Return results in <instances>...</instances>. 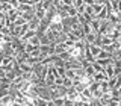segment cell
Instances as JSON below:
<instances>
[{"instance_id": "ee69618b", "label": "cell", "mask_w": 121, "mask_h": 106, "mask_svg": "<svg viewBox=\"0 0 121 106\" xmlns=\"http://www.w3.org/2000/svg\"><path fill=\"white\" fill-rule=\"evenodd\" d=\"M74 106H83V100H80V98H79V100H76L74 102Z\"/></svg>"}, {"instance_id": "816d5d0a", "label": "cell", "mask_w": 121, "mask_h": 106, "mask_svg": "<svg viewBox=\"0 0 121 106\" xmlns=\"http://www.w3.org/2000/svg\"><path fill=\"white\" fill-rule=\"evenodd\" d=\"M106 106H108V105H106Z\"/></svg>"}, {"instance_id": "f1b7e54d", "label": "cell", "mask_w": 121, "mask_h": 106, "mask_svg": "<svg viewBox=\"0 0 121 106\" xmlns=\"http://www.w3.org/2000/svg\"><path fill=\"white\" fill-rule=\"evenodd\" d=\"M92 8H94V12H95V15L98 14V12H101V11H103V8H104V5H101V3H94L92 5Z\"/></svg>"}, {"instance_id": "8992f818", "label": "cell", "mask_w": 121, "mask_h": 106, "mask_svg": "<svg viewBox=\"0 0 121 106\" xmlns=\"http://www.w3.org/2000/svg\"><path fill=\"white\" fill-rule=\"evenodd\" d=\"M91 29H92L94 33H98V30H100V26H101V20H98V18H92V21L89 23Z\"/></svg>"}, {"instance_id": "b9f144b4", "label": "cell", "mask_w": 121, "mask_h": 106, "mask_svg": "<svg viewBox=\"0 0 121 106\" xmlns=\"http://www.w3.org/2000/svg\"><path fill=\"white\" fill-rule=\"evenodd\" d=\"M65 106H74V102H73V100H68V98H65Z\"/></svg>"}, {"instance_id": "7402d4cb", "label": "cell", "mask_w": 121, "mask_h": 106, "mask_svg": "<svg viewBox=\"0 0 121 106\" xmlns=\"http://www.w3.org/2000/svg\"><path fill=\"white\" fill-rule=\"evenodd\" d=\"M35 106H48V100H44V98H41V97H38L35 98Z\"/></svg>"}, {"instance_id": "d6986e66", "label": "cell", "mask_w": 121, "mask_h": 106, "mask_svg": "<svg viewBox=\"0 0 121 106\" xmlns=\"http://www.w3.org/2000/svg\"><path fill=\"white\" fill-rule=\"evenodd\" d=\"M104 73L108 74V77H113V76H115V70H113V65H112V64L104 67Z\"/></svg>"}, {"instance_id": "4dcf8cb0", "label": "cell", "mask_w": 121, "mask_h": 106, "mask_svg": "<svg viewBox=\"0 0 121 106\" xmlns=\"http://www.w3.org/2000/svg\"><path fill=\"white\" fill-rule=\"evenodd\" d=\"M88 88H89V91H91V93H92V94H94V93H95V91H97L98 88H100V83H98V82H95V80H94V82H92V83H91V85L88 86Z\"/></svg>"}, {"instance_id": "1f68e13d", "label": "cell", "mask_w": 121, "mask_h": 106, "mask_svg": "<svg viewBox=\"0 0 121 106\" xmlns=\"http://www.w3.org/2000/svg\"><path fill=\"white\" fill-rule=\"evenodd\" d=\"M64 86H67V88H71V86H74L73 85V79H70V77H64V83H62Z\"/></svg>"}, {"instance_id": "681fc988", "label": "cell", "mask_w": 121, "mask_h": 106, "mask_svg": "<svg viewBox=\"0 0 121 106\" xmlns=\"http://www.w3.org/2000/svg\"><path fill=\"white\" fill-rule=\"evenodd\" d=\"M76 2H77V0H71V3H73V5H74V3H76Z\"/></svg>"}, {"instance_id": "4316f807", "label": "cell", "mask_w": 121, "mask_h": 106, "mask_svg": "<svg viewBox=\"0 0 121 106\" xmlns=\"http://www.w3.org/2000/svg\"><path fill=\"white\" fill-rule=\"evenodd\" d=\"M108 20L112 23V24H117V23H118V15H117L115 12H112V14H109L108 15Z\"/></svg>"}, {"instance_id": "7dc6e473", "label": "cell", "mask_w": 121, "mask_h": 106, "mask_svg": "<svg viewBox=\"0 0 121 106\" xmlns=\"http://www.w3.org/2000/svg\"><path fill=\"white\" fill-rule=\"evenodd\" d=\"M48 106H56V105H55V102L52 100V102H48Z\"/></svg>"}, {"instance_id": "d6a6232c", "label": "cell", "mask_w": 121, "mask_h": 106, "mask_svg": "<svg viewBox=\"0 0 121 106\" xmlns=\"http://www.w3.org/2000/svg\"><path fill=\"white\" fill-rule=\"evenodd\" d=\"M94 67V70H95V73H98V71H104V67H101L100 64H97V61H94V62H91Z\"/></svg>"}, {"instance_id": "4fadbf2b", "label": "cell", "mask_w": 121, "mask_h": 106, "mask_svg": "<svg viewBox=\"0 0 121 106\" xmlns=\"http://www.w3.org/2000/svg\"><path fill=\"white\" fill-rule=\"evenodd\" d=\"M67 12H68L70 17H77V15H79V11H77V8H76L74 5L67 6Z\"/></svg>"}, {"instance_id": "83f0119b", "label": "cell", "mask_w": 121, "mask_h": 106, "mask_svg": "<svg viewBox=\"0 0 121 106\" xmlns=\"http://www.w3.org/2000/svg\"><path fill=\"white\" fill-rule=\"evenodd\" d=\"M55 76H52V74H47V77H45V83H47V86H53L55 85Z\"/></svg>"}, {"instance_id": "8fae6325", "label": "cell", "mask_w": 121, "mask_h": 106, "mask_svg": "<svg viewBox=\"0 0 121 106\" xmlns=\"http://www.w3.org/2000/svg\"><path fill=\"white\" fill-rule=\"evenodd\" d=\"M35 17H36V15H35V9H33V11H29V12H24V14H23V18H24V20L27 21V23H30V21H32V20H33V18H35Z\"/></svg>"}, {"instance_id": "277c9868", "label": "cell", "mask_w": 121, "mask_h": 106, "mask_svg": "<svg viewBox=\"0 0 121 106\" xmlns=\"http://www.w3.org/2000/svg\"><path fill=\"white\" fill-rule=\"evenodd\" d=\"M82 53H83V56H85L86 61H89V62H94V61H95V56H94L92 53H91V50H89V45H86V47L82 50Z\"/></svg>"}, {"instance_id": "7c38bea8", "label": "cell", "mask_w": 121, "mask_h": 106, "mask_svg": "<svg viewBox=\"0 0 121 106\" xmlns=\"http://www.w3.org/2000/svg\"><path fill=\"white\" fill-rule=\"evenodd\" d=\"M20 67H21L23 73H33V65H30V64H27V62L20 64Z\"/></svg>"}, {"instance_id": "f907efd6", "label": "cell", "mask_w": 121, "mask_h": 106, "mask_svg": "<svg viewBox=\"0 0 121 106\" xmlns=\"http://www.w3.org/2000/svg\"><path fill=\"white\" fill-rule=\"evenodd\" d=\"M62 106H65V105H62Z\"/></svg>"}, {"instance_id": "3957f363", "label": "cell", "mask_w": 121, "mask_h": 106, "mask_svg": "<svg viewBox=\"0 0 121 106\" xmlns=\"http://www.w3.org/2000/svg\"><path fill=\"white\" fill-rule=\"evenodd\" d=\"M97 35L98 33H94V32H91V33H88V35H85V43H86V45H91V44H95L97 43Z\"/></svg>"}, {"instance_id": "8d00e7d4", "label": "cell", "mask_w": 121, "mask_h": 106, "mask_svg": "<svg viewBox=\"0 0 121 106\" xmlns=\"http://www.w3.org/2000/svg\"><path fill=\"white\" fill-rule=\"evenodd\" d=\"M65 77L74 79V77H76V70H67V73H65Z\"/></svg>"}, {"instance_id": "cb8c5ba5", "label": "cell", "mask_w": 121, "mask_h": 106, "mask_svg": "<svg viewBox=\"0 0 121 106\" xmlns=\"http://www.w3.org/2000/svg\"><path fill=\"white\" fill-rule=\"evenodd\" d=\"M109 58H112V55L109 52H104V50H101L97 56V59H109Z\"/></svg>"}, {"instance_id": "bcb514c9", "label": "cell", "mask_w": 121, "mask_h": 106, "mask_svg": "<svg viewBox=\"0 0 121 106\" xmlns=\"http://www.w3.org/2000/svg\"><path fill=\"white\" fill-rule=\"evenodd\" d=\"M39 3H43V0H33V5H39Z\"/></svg>"}, {"instance_id": "ba28073f", "label": "cell", "mask_w": 121, "mask_h": 106, "mask_svg": "<svg viewBox=\"0 0 121 106\" xmlns=\"http://www.w3.org/2000/svg\"><path fill=\"white\" fill-rule=\"evenodd\" d=\"M18 11H20L21 14L29 12V11H33V5H29V3H20V6H18Z\"/></svg>"}, {"instance_id": "5b68a950", "label": "cell", "mask_w": 121, "mask_h": 106, "mask_svg": "<svg viewBox=\"0 0 121 106\" xmlns=\"http://www.w3.org/2000/svg\"><path fill=\"white\" fill-rule=\"evenodd\" d=\"M94 80L95 82H106V80H109V77H108V74L104 73V71H98V73L94 74Z\"/></svg>"}, {"instance_id": "7bdbcfd3", "label": "cell", "mask_w": 121, "mask_h": 106, "mask_svg": "<svg viewBox=\"0 0 121 106\" xmlns=\"http://www.w3.org/2000/svg\"><path fill=\"white\" fill-rule=\"evenodd\" d=\"M60 2H62L65 6H71V5H73V3H71V0H60Z\"/></svg>"}, {"instance_id": "6da1fadb", "label": "cell", "mask_w": 121, "mask_h": 106, "mask_svg": "<svg viewBox=\"0 0 121 106\" xmlns=\"http://www.w3.org/2000/svg\"><path fill=\"white\" fill-rule=\"evenodd\" d=\"M35 91H36L38 97L44 98V100L52 102V91H50V86H36V85H35Z\"/></svg>"}, {"instance_id": "9c48e42d", "label": "cell", "mask_w": 121, "mask_h": 106, "mask_svg": "<svg viewBox=\"0 0 121 106\" xmlns=\"http://www.w3.org/2000/svg\"><path fill=\"white\" fill-rule=\"evenodd\" d=\"M80 96H82V100H92L94 96H92V93L89 91V88H85L80 93Z\"/></svg>"}, {"instance_id": "603a6c76", "label": "cell", "mask_w": 121, "mask_h": 106, "mask_svg": "<svg viewBox=\"0 0 121 106\" xmlns=\"http://www.w3.org/2000/svg\"><path fill=\"white\" fill-rule=\"evenodd\" d=\"M14 35H2L0 33V40H2V43H12L14 41Z\"/></svg>"}, {"instance_id": "484cf974", "label": "cell", "mask_w": 121, "mask_h": 106, "mask_svg": "<svg viewBox=\"0 0 121 106\" xmlns=\"http://www.w3.org/2000/svg\"><path fill=\"white\" fill-rule=\"evenodd\" d=\"M120 103H121V98H118V97H112L111 100H109L108 106H120Z\"/></svg>"}, {"instance_id": "f35d334b", "label": "cell", "mask_w": 121, "mask_h": 106, "mask_svg": "<svg viewBox=\"0 0 121 106\" xmlns=\"http://www.w3.org/2000/svg\"><path fill=\"white\" fill-rule=\"evenodd\" d=\"M62 83H64V77H56L55 79V85H62Z\"/></svg>"}, {"instance_id": "e0dca14e", "label": "cell", "mask_w": 121, "mask_h": 106, "mask_svg": "<svg viewBox=\"0 0 121 106\" xmlns=\"http://www.w3.org/2000/svg\"><path fill=\"white\" fill-rule=\"evenodd\" d=\"M89 50H91V53H92V55L95 56V59H97L98 53L101 52V47H100V45H95V44H91V45H89Z\"/></svg>"}, {"instance_id": "9a60e30c", "label": "cell", "mask_w": 121, "mask_h": 106, "mask_svg": "<svg viewBox=\"0 0 121 106\" xmlns=\"http://www.w3.org/2000/svg\"><path fill=\"white\" fill-rule=\"evenodd\" d=\"M111 98H112V94H111V93H104L103 96L100 97V102H101V105H103V106H106V105L109 103V100H111Z\"/></svg>"}, {"instance_id": "30bf717a", "label": "cell", "mask_w": 121, "mask_h": 106, "mask_svg": "<svg viewBox=\"0 0 121 106\" xmlns=\"http://www.w3.org/2000/svg\"><path fill=\"white\" fill-rule=\"evenodd\" d=\"M35 35H36V30H32V29H29L27 32L24 33V36L21 38V40H23V43H27V41L30 40V38H32V36H35Z\"/></svg>"}, {"instance_id": "ffe728a7", "label": "cell", "mask_w": 121, "mask_h": 106, "mask_svg": "<svg viewBox=\"0 0 121 106\" xmlns=\"http://www.w3.org/2000/svg\"><path fill=\"white\" fill-rule=\"evenodd\" d=\"M85 73H86V76H89V77H94V74H95V70H94L92 64H89L88 67H85Z\"/></svg>"}, {"instance_id": "ac0fdd59", "label": "cell", "mask_w": 121, "mask_h": 106, "mask_svg": "<svg viewBox=\"0 0 121 106\" xmlns=\"http://www.w3.org/2000/svg\"><path fill=\"white\" fill-rule=\"evenodd\" d=\"M39 24H41V20H39V18H36V17H35V18H33L32 21L29 23V27L32 29V30H36L38 27H39Z\"/></svg>"}, {"instance_id": "d590c367", "label": "cell", "mask_w": 121, "mask_h": 106, "mask_svg": "<svg viewBox=\"0 0 121 106\" xmlns=\"http://www.w3.org/2000/svg\"><path fill=\"white\" fill-rule=\"evenodd\" d=\"M82 30H83V33H85V35H88V33L92 32V29H91L89 24H83V26H82Z\"/></svg>"}, {"instance_id": "74e56055", "label": "cell", "mask_w": 121, "mask_h": 106, "mask_svg": "<svg viewBox=\"0 0 121 106\" xmlns=\"http://www.w3.org/2000/svg\"><path fill=\"white\" fill-rule=\"evenodd\" d=\"M92 96H94V98H100L101 96H103V91H101L100 88H98V89L95 91V93H94V94H92Z\"/></svg>"}, {"instance_id": "7a4b0ae2", "label": "cell", "mask_w": 121, "mask_h": 106, "mask_svg": "<svg viewBox=\"0 0 121 106\" xmlns=\"http://www.w3.org/2000/svg\"><path fill=\"white\" fill-rule=\"evenodd\" d=\"M30 27H29V23H26V24H23V26H15V27L12 29V35L15 38H23L24 36V33L27 32Z\"/></svg>"}, {"instance_id": "60d3db41", "label": "cell", "mask_w": 121, "mask_h": 106, "mask_svg": "<svg viewBox=\"0 0 121 106\" xmlns=\"http://www.w3.org/2000/svg\"><path fill=\"white\" fill-rule=\"evenodd\" d=\"M65 44L68 45V47H74V44H76V43H74V41H71V40H67V41H65Z\"/></svg>"}, {"instance_id": "c3c4849f", "label": "cell", "mask_w": 121, "mask_h": 106, "mask_svg": "<svg viewBox=\"0 0 121 106\" xmlns=\"http://www.w3.org/2000/svg\"><path fill=\"white\" fill-rule=\"evenodd\" d=\"M0 106H11V105H5V103H0Z\"/></svg>"}, {"instance_id": "d4e9b609", "label": "cell", "mask_w": 121, "mask_h": 106, "mask_svg": "<svg viewBox=\"0 0 121 106\" xmlns=\"http://www.w3.org/2000/svg\"><path fill=\"white\" fill-rule=\"evenodd\" d=\"M0 33L2 35H12V29L9 26H3V27H0Z\"/></svg>"}, {"instance_id": "44dd1931", "label": "cell", "mask_w": 121, "mask_h": 106, "mask_svg": "<svg viewBox=\"0 0 121 106\" xmlns=\"http://www.w3.org/2000/svg\"><path fill=\"white\" fill-rule=\"evenodd\" d=\"M100 89L101 91H103V94L104 93H111V86H109V83H108V80H106V82H100Z\"/></svg>"}, {"instance_id": "f6af8a7d", "label": "cell", "mask_w": 121, "mask_h": 106, "mask_svg": "<svg viewBox=\"0 0 121 106\" xmlns=\"http://www.w3.org/2000/svg\"><path fill=\"white\" fill-rule=\"evenodd\" d=\"M95 0H85V5H94Z\"/></svg>"}, {"instance_id": "5bb4252c", "label": "cell", "mask_w": 121, "mask_h": 106, "mask_svg": "<svg viewBox=\"0 0 121 106\" xmlns=\"http://www.w3.org/2000/svg\"><path fill=\"white\" fill-rule=\"evenodd\" d=\"M11 9H14V6L11 5V3H0V12H5V14H8Z\"/></svg>"}, {"instance_id": "f546056e", "label": "cell", "mask_w": 121, "mask_h": 106, "mask_svg": "<svg viewBox=\"0 0 121 106\" xmlns=\"http://www.w3.org/2000/svg\"><path fill=\"white\" fill-rule=\"evenodd\" d=\"M55 67H65V61L64 59H60L59 58V55L56 56V59H55V64H53Z\"/></svg>"}, {"instance_id": "2e32d148", "label": "cell", "mask_w": 121, "mask_h": 106, "mask_svg": "<svg viewBox=\"0 0 121 106\" xmlns=\"http://www.w3.org/2000/svg\"><path fill=\"white\" fill-rule=\"evenodd\" d=\"M12 102H14V97L11 96V94L0 97V103H5V105H12Z\"/></svg>"}, {"instance_id": "e575fe53", "label": "cell", "mask_w": 121, "mask_h": 106, "mask_svg": "<svg viewBox=\"0 0 121 106\" xmlns=\"http://www.w3.org/2000/svg\"><path fill=\"white\" fill-rule=\"evenodd\" d=\"M108 83H109V86H111V89H113V88H115V85H117V76H113V77H109Z\"/></svg>"}, {"instance_id": "ab89813d", "label": "cell", "mask_w": 121, "mask_h": 106, "mask_svg": "<svg viewBox=\"0 0 121 106\" xmlns=\"http://www.w3.org/2000/svg\"><path fill=\"white\" fill-rule=\"evenodd\" d=\"M115 88H121V74L117 76V85H115Z\"/></svg>"}, {"instance_id": "52a82bcc", "label": "cell", "mask_w": 121, "mask_h": 106, "mask_svg": "<svg viewBox=\"0 0 121 106\" xmlns=\"http://www.w3.org/2000/svg\"><path fill=\"white\" fill-rule=\"evenodd\" d=\"M68 45L65 44V43H58L56 44V55H60V53H65V52H68Z\"/></svg>"}, {"instance_id": "836d02e7", "label": "cell", "mask_w": 121, "mask_h": 106, "mask_svg": "<svg viewBox=\"0 0 121 106\" xmlns=\"http://www.w3.org/2000/svg\"><path fill=\"white\" fill-rule=\"evenodd\" d=\"M59 58H60V59H64V61L67 62V61H70L71 58H73V56L70 55V52H65V53H60V55H59Z\"/></svg>"}]
</instances>
